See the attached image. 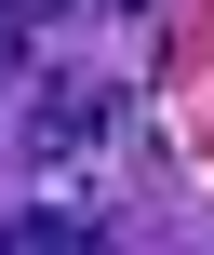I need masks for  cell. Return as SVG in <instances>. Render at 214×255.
Here are the masks:
<instances>
[{
  "mask_svg": "<svg viewBox=\"0 0 214 255\" xmlns=\"http://www.w3.org/2000/svg\"><path fill=\"white\" fill-rule=\"evenodd\" d=\"M107 121H121V94L67 67V81H40V108H27V148H40V161H80V148H107Z\"/></svg>",
  "mask_w": 214,
  "mask_h": 255,
  "instance_id": "6da1fadb",
  "label": "cell"
},
{
  "mask_svg": "<svg viewBox=\"0 0 214 255\" xmlns=\"http://www.w3.org/2000/svg\"><path fill=\"white\" fill-rule=\"evenodd\" d=\"M13 242H27V255H94V242H107V215L54 188V202H13Z\"/></svg>",
  "mask_w": 214,
  "mask_h": 255,
  "instance_id": "7a4b0ae2",
  "label": "cell"
},
{
  "mask_svg": "<svg viewBox=\"0 0 214 255\" xmlns=\"http://www.w3.org/2000/svg\"><path fill=\"white\" fill-rule=\"evenodd\" d=\"M13 67H27V0H0V94H13Z\"/></svg>",
  "mask_w": 214,
  "mask_h": 255,
  "instance_id": "3957f363",
  "label": "cell"
},
{
  "mask_svg": "<svg viewBox=\"0 0 214 255\" xmlns=\"http://www.w3.org/2000/svg\"><path fill=\"white\" fill-rule=\"evenodd\" d=\"M54 13H107V0H54Z\"/></svg>",
  "mask_w": 214,
  "mask_h": 255,
  "instance_id": "277c9868",
  "label": "cell"
},
{
  "mask_svg": "<svg viewBox=\"0 0 214 255\" xmlns=\"http://www.w3.org/2000/svg\"><path fill=\"white\" fill-rule=\"evenodd\" d=\"M107 13H147V0H107Z\"/></svg>",
  "mask_w": 214,
  "mask_h": 255,
  "instance_id": "5b68a950",
  "label": "cell"
}]
</instances>
